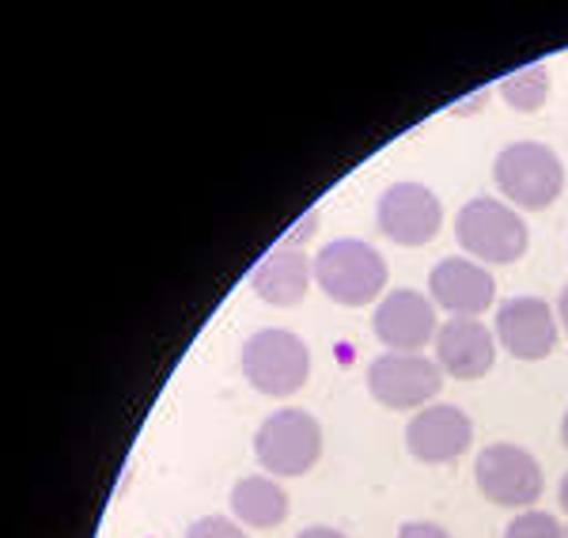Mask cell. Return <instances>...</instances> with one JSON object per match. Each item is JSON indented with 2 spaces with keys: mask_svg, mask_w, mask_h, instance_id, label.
I'll return each mask as SVG.
<instances>
[{
  "mask_svg": "<svg viewBox=\"0 0 568 538\" xmlns=\"http://www.w3.org/2000/svg\"><path fill=\"white\" fill-rule=\"evenodd\" d=\"M455 240L470 254L474 262H489V266H511L527 254V224L519 209L508 202H493V197H474L455 216Z\"/></svg>",
  "mask_w": 568,
  "mask_h": 538,
  "instance_id": "obj_1",
  "label": "cell"
},
{
  "mask_svg": "<svg viewBox=\"0 0 568 538\" xmlns=\"http://www.w3.org/2000/svg\"><path fill=\"white\" fill-rule=\"evenodd\" d=\"M315 281L334 304L368 307L387 288V262L364 240H334L315 254Z\"/></svg>",
  "mask_w": 568,
  "mask_h": 538,
  "instance_id": "obj_2",
  "label": "cell"
},
{
  "mask_svg": "<svg viewBox=\"0 0 568 538\" xmlns=\"http://www.w3.org/2000/svg\"><path fill=\"white\" fill-rule=\"evenodd\" d=\"M493 179H497L500 194L508 197L511 209H549L565 190V163L549 144L542 141H519L508 144L493 163Z\"/></svg>",
  "mask_w": 568,
  "mask_h": 538,
  "instance_id": "obj_3",
  "label": "cell"
},
{
  "mask_svg": "<svg viewBox=\"0 0 568 538\" xmlns=\"http://www.w3.org/2000/svg\"><path fill=\"white\" fill-rule=\"evenodd\" d=\"M243 376L258 395L288 398L311 376V349L300 334L292 331H258L243 345Z\"/></svg>",
  "mask_w": 568,
  "mask_h": 538,
  "instance_id": "obj_4",
  "label": "cell"
},
{
  "mask_svg": "<svg viewBox=\"0 0 568 538\" xmlns=\"http://www.w3.org/2000/svg\"><path fill=\"white\" fill-rule=\"evenodd\" d=\"M254 455H258L265 474L300 478L323 455V428L307 409H277L265 417L258 436H254Z\"/></svg>",
  "mask_w": 568,
  "mask_h": 538,
  "instance_id": "obj_5",
  "label": "cell"
},
{
  "mask_svg": "<svg viewBox=\"0 0 568 538\" xmlns=\"http://www.w3.org/2000/svg\"><path fill=\"white\" fill-rule=\"evenodd\" d=\"M474 478L489 505L516 508V512H530V505H538L546 489L538 459L519 444H489L474 463Z\"/></svg>",
  "mask_w": 568,
  "mask_h": 538,
  "instance_id": "obj_6",
  "label": "cell"
},
{
  "mask_svg": "<svg viewBox=\"0 0 568 538\" xmlns=\"http://www.w3.org/2000/svg\"><path fill=\"white\" fill-rule=\"evenodd\" d=\"M444 387V368L425 353H379L368 364V390L387 409H425Z\"/></svg>",
  "mask_w": 568,
  "mask_h": 538,
  "instance_id": "obj_7",
  "label": "cell"
},
{
  "mask_svg": "<svg viewBox=\"0 0 568 538\" xmlns=\"http://www.w3.org/2000/svg\"><path fill=\"white\" fill-rule=\"evenodd\" d=\"M375 224L398 247H425L444 224V205L420 182H394L375 205Z\"/></svg>",
  "mask_w": 568,
  "mask_h": 538,
  "instance_id": "obj_8",
  "label": "cell"
},
{
  "mask_svg": "<svg viewBox=\"0 0 568 538\" xmlns=\"http://www.w3.org/2000/svg\"><path fill=\"white\" fill-rule=\"evenodd\" d=\"M372 331L390 353H420L436 345L439 318L433 296L417 288H398L379 300L372 315Z\"/></svg>",
  "mask_w": 568,
  "mask_h": 538,
  "instance_id": "obj_9",
  "label": "cell"
},
{
  "mask_svg": "<svg viewBox=\"0 0 568 538\" xmlns=\"http://www.w3.org/2000/svg\"><path fill=\"white\" fill-rule=\"evenodd\" d=\"M561 337V318L554 307L538 296H516L508 304H500L497 312V342L511 353L516 361H546L557 349Z\"/></svg>",
  "mask_w": 568,
  "mask_h": 538,
  "instance_id": "obj_10",
  "label": "cell"
},
{
  "mask_svg": "<svg viewBox=\"0 0 568 538\" xmlns=\"http://www.w3.org/2000/svg\"><path fill=\"white\" fill-rule=\"evenodd\" d=\"M470 444H474V422L466 417V409L452 406V403L417 409L414 422L406 425L409 455L420 463H428V467L455 463Z\"/></svg>",
  "mask_w": 568,
  "mask_h": 538,
  "instance_id": "obj_11",
  "label": "cell"
},
{
  "mask_svg": "<svg viewBox=\"0 0 568 538\" xmlns=\"http://www.w3.org/2000/svg\"><path fill=\"white\" fill-rule=\"evenodd\" d=\"M428 296L452 318H478L481 312H489L497 281H493L489 266L474 258H444L428 277Z\"/></svg>",
  "mask_w": 568,
  "mask_h": 538,
  "instance_id": "obj_12",
  "label": "cell"
},
{
  "mask_svg": "<svg viewBox=\"0 0 568 538\" xmlns=\"http://www.w3.org/2000/svg\"><path fill=\"white\" fill-rule=\"evenodd\" d=\"M436 364L452 379H481L497 364V334L481 318H447L436 334Z\"/></svg>",
  "mask_w": 568,
  "mask_h": 538,
  "instance_id": "obj_13",
  "label": "cell"
},
{
  "mask_svg": "<svg viewBox=\"0 0 568 538\" xmlns=\"http://www.w3.org/2000/svg\"><path fill=\"white\" fill-rule=\"evenodd\" d=\"M315 281V258L292 247H273L251 273V292L270 307H296Z\"/></svg>",
  "mask_w": 568,
  "mask_h": 538,
  "instance_id": "obj_14",
  "label": "cell"
},
{
  "mask_svg": "<svg viewBox=\"0 0 568 538\" xmlns=\"http://www.w3.org/2000/svg\"><path fill=\"white\" fill-rule=\"evenodd\" d=\"M227 505H232V516L243 527H254V531H270V527L288 519V494L281 489L277 478H265V474H251V478L235 481Z\"/></svg>",
  "mask_w": 568,
  "mask_h": 538,
  "instance_id": "obj_15",
  "label": "cell"
},
{
  "mask_svg": "<svg viewBox=\"0 0 568 538\" xmlns=\"http://www.w3.org/2000/svg\"><path fill=\"white\" fill-rule=\"evenodd\" d=\"M500 95L511 111H524V114L542 111V103L549 99V69L527 65V69L508 72V77L500 80Z\"/></svg>",
  "mask_w": 568,
  "mask_h": 538,
  "instance_id": "obj_16",
  "label": "cell"
},
{
  "mask_svg": "<svg viewBox=\"0 0 568 538\" xmlns=\"http://www.w3.org/2000/svg\"><path fill=\"white\" fill-rule=\"evenodd\" d=\"M504 538H568V527H561V519L557 516L530 508V512H519L516 519H511Z\"/></svg>",
  "mask_w": 568,
  "mask_h": 538,
  "instance_id": "obj_17",
  "label": "cell"
},
{
  "mask_svg": "<svg viewBox=\"0 0 568 538\" xmlns=\"http://www.w3.org/2000/svg\"><path fill=\"white\" fill-rule=\"evenodd\" d=\"M186 538H251L240 519L227 516H201L186 527Z\"/></svg>",
  "mask_w": 568,
  "mask_h": 538,
  "instance_id": "obj_18",
  "label": "cell"
},
{
  "mask_svg": "<svg viewBox=\"0 0 568 538\" xmlns=\"http://www.w3.org/2000/svg\"><path fill=\"white\" fill-rule=\"evenodd\" d=\"M398 538H452L439 524H428V519H409V524L398 527Z\"/></svg>",
  "mask_w": 568,
  "mask_h": 538,
  "instance_id": "obj_19",
  "label": "cell"
},
{
  "mask_svg": "<svg viewBox=\"0 0 568 538\" xmlns=\"http://www.w3.org/2000/svg\"><path fill=\"white\" fill-rule=\"evenodd\" d=\"M315 224H318V213H304V216H300V224L292 227V232H288V235H284V240H281V247H292V251H300L296 243H300V240H311V235H315Z\"/></svg>",
  "mask_w": 568,
  "mask_h": 538,
  "instance_id": "obj_20",
  "label": "cell"
},
{
  "mask_svg": "<svg viewBox=\"0 0 568 538\" xmlns=\"http://www.w3.org/2000/svg\"><path fill=\"white\" fill-rule=\"evenodd\" d=\"M296 538H345V535L337 531V527H326V524H318V527H304V531H300Z\"/></svg>",
  "mask_w": 568,
  "mask_h": 538,
  "instance_id": "obj_21",
  "label": "cell"
},
{
  "mask_svg": "<svg viewBox=\"0 0 568 538\" xmlns=\"http://www.w3.org/2000/svg\"><path fill=\"white\" fill-rule=\"evenodd\" d=\"M557 318H561V331L568 334V288L561 292V304H557Z\"/></svg>",
  "mask_w": 568,
  "mask_h": 538,
  "instance_id": "obj_22",
  "label": "cell"
},
{
  "mask_svg": "<svg viewBox=\"0 0 568 538\" xmlns=\"http://www.w3.org/2000/svg\"><path fill=\"white\" fill-rule=\"evenodd\" d=\"M557 497H561V508H565V516H568V474L561 478V494H557Z\"/></svg>",
  "mask_w": 568,
  "mask_h": 538,
  "instance_id": "obj_23",
  "label": "cell"
},
{
  "mask_svg": "<svg viewBox=\"0 0 568 538\" xmlns=\"http://www.w3.org/2000/svg\"><path fill=\"white\" fill-rule=\"evenodd\" d=\"M561 440H565V448H568V414H565V422H561Z\"/></svg>",
  "mask_w": 568,
  "mask_h": 538,
  "instance_id": "obj_24",
  "label": "cell"
}]
</instances>
